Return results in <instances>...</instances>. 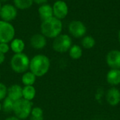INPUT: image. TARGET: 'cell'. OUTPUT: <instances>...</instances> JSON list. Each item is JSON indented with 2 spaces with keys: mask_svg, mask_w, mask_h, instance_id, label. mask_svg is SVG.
<instances>
[{
  "mask_svg": "<svg viewBox=\"0 0 120 120\" xmlns=\"http://www.w3.org/2000/svg\"><path fill=\"white\" fill-rule=\"evenodd\" d=\"M69 55L72 59H79L82 56V49L77 45H72L69 50Z\"/></svg>",
  "mask_w": 120,
  "mask_h": 120,
  "instance_id": "obj_19",
  "label": "cell"
},
{
  "mask_svg": "<svg viewBox=\"0 0 120 120\" xmlns=\"http://www.w3.org/2000/svg\"><path fill=\"white\" fill-rule=\"evenodd\" d=\"M108 83L112 86H117L120 83V69H110L106 76Z\"/></svg>",
  "mask_w": 120,
  "mask_h": 120,
  "instance_id": "obj_15",
  "label": "cell"
},
{
  "mask_svg": "<svg viewBox=\"0 0 120 120\" xmlns=\"http://www.w3.org/2000/svg\"><path fill=\"white\" fill-rule=\"evenodd\" d=\"M36 79H37V76L30 71H27L25 72L24 74H22L21 81H22V83L24 85V86H33L34 83L36 82Z\"/></svg>",
  "mask_w": 120,
  "mask_h": 120,
  "instance_id": "obj_17",
  "label": "cell"
},
{
  "mask_svg": "<svg viewBox=\"0 0 120 120\" xmlns=\"http://www.w3.org/2000/svg\"><path fill=\"white\" fill-rule=\"evenodd\" d=\"M15 34V28L11 23L0 21V42H11L14 39Z\"/></svg>",
  "mask_w": 120,
  "mask_h": 120,
  "instance_id": "obj_6",
  "label": "cell"
},
{
  "mask_svg": "<svg viewBox=\"0 0 120 120\" xmlns=\"http://www.w3.org/2000/svg\"><path fill=\"white\" fill-rule=\"evenodd\" d=\"M1 1H0V8H1Z\"/></svg>",
  "mask_w": 120,
  "mask_h": 120,
  "instance_id": "obj_33",
  "label": "cell"
},
{
  "mask_svg": "<svg viewBox=\"0 0 120 120\" xmlns=\"http://www.w3.org/2000/svg\"><path fill=\"white\" fill-rule=\"evenodd\" d=\"M119 40H120V32H119Z\"/></svg>",
  "mask_w": 120,
  "mask_h": 120,
  "instance_id": "obj_32",
  "label": "cell"
},
{
  "mask_svg": "<svg viewBox=\"0 0 120 120\" xmlns=\"http://www.w3.org/2000/svg\"><path fill=\"white\" fill-rule=\"evenodd\" d=\"M8 1V0H0L1 3V2H6V1Z\"/></svg>",
  "mask_w": 120,
  "mask_h": 120,
  "instance_id": "obj_31",
  "label": "cell"
},
{
  "mask_svg": "<svg viewBox=\"0 0 120 120\" xmlns=\"http://www.w3.org/2000/svg\"><path fill=\"white\" fill-rule=\"evenodd\" d=\"M2 110V105H1V101H0V112Z\"/></svg>",
  "mask_w": 120,
  "mask_h": 120,
  "instance_id": "obj_30",
  "label": "cell"
},
{
  "mask_svg": "<svg viewBox=\"0 0 120 120\" xmlns=\"http://www.w3.org/2000/svg\"><path fill=\"white\" fill-rule=\"evenodd\" d=\"M50 66L51 61L49 58L46 55L38 54L30 59L29 69L37 77H42L48 73Z\"/></svg>",
  "mask_w": 120,
  "mask_h": 120,
  "instance_id": "obj_1",
  "label": "cell"
},
{
  "mask_svg": "<svg viewBox=\"0 0 120 120\" xmlns=\"http://www.w3.org/2000/svg\"><path fill=\"white\" fill-rule=\"evenodd\" d=\"M43 110L39 108V107H34L32 109L31 111V117H43Z\"/></svg>",
  "mask_w": 120,
  "mask_h": 120,
  "instance_id": "obj_23",
  "label": "cell"
},
{
  "mask_svg": "<svg viewBox=\"0 0 120 120\" xmlns=\"http://www.w3.org/2000/svg\"><path fill=\"white\" fill-rule=\"evenodd\" d=\"M6 59V57H5V54H2L1 52H0V65H1L4 61Z\"/></svg>",
  "mask_w": 120,
  "mask_h": 120,
  "instance_id": "obj_27",
  "label": "cell"
},
{
  "mask_svg": "<svg viewBox=\"0 0 120 120\" xmlns=\"http://www.w3.org/2000/svg\"><path fill=\"white\" fill-rule=\"evenodd\" d=\"M38 13L40 19L42 21H46L52 17H53V7L49 4H43L39 6L38 8Z\"/></svg>",
  "mask_w": 120,
  "mask_h": 120,
  "instance_id": "obj_14",
  "label": "cell"
},
{
  "mask_svg": "<svg viewBox=\"0 0 120 120\" xmlns=\"http://www.w3.org/2000/svg\"><path fill=\"white\" fill-rule=\"evenodd\" d=\"M7 97L14 102L22 98V87L19 84H13L8 88Z\"/></svg>",
  "mask_w": 120,
  "mask_h": 120,
  "instance_id": "obj_12",
  "label": "cell"
},
{
  "mask_svg": "<svg viewBox=\"0 0 120 120\" xmlns=\"http://www.w3.org/2000/svg\"><path fill=\"white\" fill-rule=\"evenodd\" d=\"M106 100L109 105L112 106L117 105L120 103V91L115 87L110 88L106 94Z\"/></svg>",
  "mask_w": 120,
  "mask_h": 120,
  "instance_id": "obj_13",
  "label": "cell"
},
{
  "mask_svg": "<svg viewBox=\"0 0 120 120\" xmlns=\"http://www.w3.org/2000/svg\"><path fill=\"white\" fill-rule=\"evenodd\" d=\"M25 47L24 41L20 38H14L10 42V49L14 54L23 52Z\"/></svg>",
  "mask_w": 120,
  "mask_h": 120,
  "instance_id": "obj_16",
  "label": "cell"
},
{
  "mask_svg": "<svg viewBox=\"0 0 120 120\" xmlns=\"http://www.w3.org/2000/svg\"><path fill=\"white\" fill-rule=\"evenodd\" d=\"M53 7V16L59 20L65 18L68 13V6L67 4L62 0H58L54 4Z\"/></svg>",
  "mask_w": 120,
  "mask_h": 120,
  "instance_id": "obj_9",
  "label": "cell"
},
{
  "mask_svg": "<svg viewBox=\"0 0 120 120\" xmlns=\"http://www.w3.org/2000/svg\"><path fill=\"white\" fill-rule=\"evenodd\" d=\"M106 62L112 69H120V51L113 50L106 56Z\"/></svg>",
  "mask_w": 120,
  "mask_h": 120,
  "instance_id": "obj_10",
  "label": "cell"
},
{
  "mask_svg": "<svg viewBox=\"0 0 120 120\" xmlns=\"http://www.w3.org/2000/svg\"><path fill=\"white\" fill-rule=\"evenodd\" d=\"M13 4L16 8L25 10L32 6L33 0H13Z\"/></svg>",
  "mask_w": 120,
  "mask_h": 120,
  "instance_id": "obj_20",
  "label": "cell"
},
{
  "mask_svg": "<svg viewBox=\"0 0 120 120\" xmlns=\"http://www.w3.org/2000/svg\"><path fill=\"white\" fill-rule=\"evenodd\" d=\"M30 45L35 50L44 49L47 43L46 37L41 33H37L33 35L30 38Z\"/></svg>",
  "mask_w": 120,
  "mask_h": 120,
  "instance_id": "obj_11",
  "label": "cell"
},
{
  "mask_svg": "<svg viewBox=\"0 0 120 120\" xmlns=\"http://www.w3.org/2000/svg\"><path fill=\"white\" fill-rule=\"evenodd\" d=\"M68 30L70 33L77 38L83 37L86 33V28L85 25L79 21H72L69 24Z\"/></svg>",
  "mask_w": 120,
  "mask_h": 120,
  "instance_id": "obj_8",
  "label": "cell"
},
{
  "mask_svg": "<svg viewBox=\"0 0 120 120\" xmlns=\"http://www.w3.org/2000/svg\"><path fill=\"white\" fill-rule=\"evenodd\" d=\"M30 62V59L26 54H14L10 61L11 68L17 74H24L29 69Z\"/></svg>",
  "mask_w": 120,
  "mask_h": 120,
  "instance_id": "obj_3",
  "label": "cell"
},
{
  "mask_svg": "<svg viewBox=\"0 0 120 120\" xmlns=\"http://www.w3.org/2000/svg\"><path fill=\"white\" fill-rule=\"evenodd\" d=\"M7 90L8 88L6 85L0 82V101L3 100L7 96Z\"/></svg>",
  "mask_w": 120,
  "mask_h": 120,
  "instance_id": "obj_24",
  "label": "cell"
},
{
  "mask_svg": "<svg viewBox=\"0 0 120 120\" xmlns=\"http://www.w3.org/2000/svg\"><path fill=\"white\" fill-rule=\"evenodd\" d=\"M10 50V45H8V43L0 42V52L4 54H6L9 52Z\"/></svg>",
  "mask_w": 120,
  "mask_h": 120,
  "instance_id": "obj_25",
  "label": "cell"
},
{
  "mask_svg": "<svg viewBox=\"0 0 120 120\" xmlns=\"http://www.w3.org/2000/svg\"><path fill=\"white\" fill-rule=\"evenodd\" d=\"M41 33L47 38H56L60 35L63 30L62 21L54 16L42 21L41 26Z\"/></svg>",
  "mask_w": 120,
  "mask_h": 120,
  "instance_id": "obj_2",
  "label": "cell"
},
{
  "mask_svg": "<svg viewBox=\"0 0 120 120\" xmlns=\"http://www.w3.org/2000/svg\"><path fill=\"white\" fill-rule=\"evenodd\" d=\"M32 108L33 103L32 101L21 98L14 103L13 112L16 117L21 120H25L30 116Z\"/></svg>",
  "mask_w": 120,
  "mask_h": 120,
  "instance_id": "obj_4",
  "label": "cell"
},
{
  "mask_svg": "<svg viewBox=\"0 0 120 120\" xmlns=\"http://www.w3.org/2000/svg\"><path fill=\"white\" fill-rule=\"evenodd\" d=\"M53 49L58 53H65L72 47V39L66 34H60L54 38L53 44Z\"/></svg>",
  "mask_w": 120,
  "mask_h": 120,
  "instance_id": "obj_5",
  "label": "cell"
},
{
  "mask_svg": "<svg viewBox=\"0 0 120 120\" xmlns=\"http://www.w3.org/2000/svg\"><path fill=\"white\" fill-rule=\"evenodd\" d=\"M96 41L91 36H85L82 40V45L85 49H91L94 47Z\"/></svg>",
  "mask_w": 120,
  "mask_h": 120,
  "instance_id": "obj_22",
  "label": "cell"
},
{
  "mask_svg": "<svg viewBox=\"0 0 120 120\" xmlns=\"http://www.w3.org/2000/svg\"><path fill=\"white\" fill-rule=\"evenodd\" d=\"M14 103L15 102L13 100H12L11 99H10L8 97L6 96L3 100V102L1 103V105H2V110L4 112H6V113H10V112H13Z\"/></svg>",
  "mask_w": 120,
  "mask_h": 120,
  "instance_id": "obj_21",
  "label": "cell"
},
{
  "mask_svg": "<svg viewBox=\"0 0 120 120\" xmlns=\"http://www.w3.org/2000/svg\"><path fill=\"white\" fill-rule=\"evenodd\" d=\"M36 95V89L33 86H25L22 87V98L32 101Z\"/></svg>",
  "mask_w": 120,
  "mask_h": 120,
  "instance_id": "obj_18",
  "label": "cell"
},
{
  "mask_svg": "<svg viewBox=\"0 0 120 120\" xmlns=\"http://www.w3.org/2000/svg\"><path fill=\"white\" fill-rule=\"evenodd\" d=\"M17 8L13 5L6 4L1 6L0 8V18L1 21L10 23L17 17Z\"/></svg>",
  "mask_w": 120,
  "mask_h": 120,
  "instance_id": "obj_7",
  "label": "cell"
},
{
  "mask_svg": "<svg viewBox=\"0 0 120 120\" xmlns=\"http://www.w3.org/2000/svg\"><path fill=\"white\" fill-rule=\"evenodd\" d=\"M5 120H20L19 118L16 117L15 116H11V117H8L6 118Z\"/></svg>",
  "mask_w": 120,
  "mask_h": 120,
  "instance_id": "obj_28",
  "label": "cell"
},
{
  "mask_svg": "<svg viewBox=\"0 0 120 120\" xmlns=\"http://www.w3.org/2000/svg\"><path fill=\"white\" fill-rule=\"evenodd\" d=\"M48 0H33V2H34L36 4L41 6L43 4H46L47 3Z\"/></svg>",
  "mask_w": 120,
  "mask_h": 120,
  "instance_id": "obj_26",
  "label": "cell"
},
{
  "mask_svg": "<svg viewBox=\"0 0 120 120\" xmlns=\"http://www.w3.org/2000/svg\"><path fill=\"white\" fill-rule=\"evenodd\" d=\"M30 120H44V117H30Z\"/></svg>",
  "mask_w": 120,
  "mask_h": 120,
  "instance_id": "obj_29",
  "label": "cell"
}]
</instances>
